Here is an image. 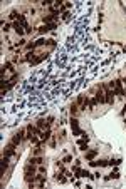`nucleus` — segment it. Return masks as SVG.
<instances>
[{
  "mask_svg": "<svg viewBox=\"0 0 126 189\" xmlns=\"http://www.w3.org/2000/svg\"><path fill=\"white\" fill-rule=\"evenodd\" d=\"M47 25H49V28H50V30H54V28L57 27V25H56V24H47Z\"/></svg>",
  "mask_w": 126,
  "mask_h": 189,
  "instance_id": "4be33fe9",
  "label": "nucleus"
},
{
  "mask_svg": "<svg viewBox=\"0 0 126 189\" xmlns=\"http://www.w3.org/2000/svg\"><path fill=\"white\" fill-rule=\"evenodd\" d=\"M114 94L119 95V97H125V90H123V85H121V80H119V79L114 80Z\"/></svg>",
  "mask_w": 126,
  "mask_h": 189,
  "instance_id": "f03ea898",
  "label": "nucleus"
},
{
  "mask_svg": "<svg viewBox=\"0 0 126 189\" xmlns=\"http://www.w3.org/2000/svg\"><path fill=\"white\" fill-rule=\"evenodd\" d=\"M72 161V156H66L64 159H62V162H71Z\"/></svg>",
  "mask_w": 126,
  "mask_h": 189,
  "instance_id": "412c9836",
  "label": "nucleus"
},
{
  "mask_svg": "<svg viewBox=\"0 0 126 189\" xmlns=\"http://www.w3.org/2000/svg\"><path fill=\"white\" fill-rule=\"evenodd\" d=\"M50 28H49V25H42V27H39V32L40 34H46V32H49Z\"/></svg>",
  "mask_w": 126,
  "mask_h": 189,
  "instance_id": "f3484780",
  "label": "nucleus"
},
{
  "mask_svg": "<svg viewBox=\"0 0 126 189\" xmlns=\"http://www.w3.org/2000/svg\"><path fill=\"white\" fill-rule=\"evenodd\" d=\"M89 164H91L93 167H97V166H99V167H104V166H108V161H104V159H99V161H91Z\"/></svg>",
  "mask_w": 126,
  "mask_h": 189,
  "instance_id": "423d86ee",
  "label": "nucleus"
},
{
  "mask_svg": "<svg viewBox=\"0 0 126 189\" xmlns=\"http://www.w3.org/2000/svg\"><path fill=\"white\" fill-rule=\"evenodd\" d=\"M14 152H15V144L10 142V144H7V147H5V151H3V157H10V156H14Z\"/></svg>",
  "mask_w": 126,
  "mask_h": 189,
  "instance_id": "7ed1b4c3",
  "label": "nucleus"
},
{
  "mask_svg": "<svg viewBox=\"0 0 126 189\" xmlns=\"http://www.w3.org/2000/svg\"><path fill=\"white\" fill-rule=\"evenodd\" d=\"M71 127H72V132L76 134V136L82 132V131L79 129V124H78V121H76V119H71Z\"/></svg>",
  "mask_w": 126,
  "mask_h": 189,
  "instance_id": "20e7f679",
  "label": "nucleus"
},
{
  "mask_svg": "<svg viewBox=\"0 0 126 189\" xmlns=\"http://www.w3.org/2000/svg\"><path fill=\"white\" fill-rule=\"evenodd\" d=\"M49 137H50V131H49V129L46 131V132H42V134H40V139H42V141H47Z\"/></svg>",
  "mask_w": 126,
  "mask_h": 189,
  "instance_id": "4468645a",
  "label": "nucleus"
},
{
  "mask_svg": "<svg viewBox=\"0 0 126 189\" xmlns=\"http://www.w3.org/2000/svg\"><path fill=\"white\" fill-rule=\"evenodd\" d=\"M39 172H40V174H44V172H46V167H44V166H40V167H39Z\"/></svg>",
  "mask_w": 126,
  "mask_h": 189,
  "instance_id": "5701e85b",
  "label": "nucleus"
},
{
  "mask_svg": "<svg viewBox=\"0 0 126 189\" xmlns=\"http://www.w3.org/2000/svg\"><path fill=\"white\" fill-rule=\"evenodd\" d=\"M125 97H126V90H125Z\"/></svg>",
  "mask_w": 126,
  "mask_h": 189,
  "instance_id": "393cba45",
  "label": "nucleus"
},
{
  "mask_svg": "<svg viewBox=\"0 0 126 189\" xmlns=\"http://www.w3.org/2000/svg\"><path fill=\"white\" fill-rule=\"evenodd\" d=\"M118 177H119V174H118V171H114V172H111V174L108 176L106 179H118Z\"/></svg>",
  "mask_w": 126,
  "mask_h": 189,
  "instance_id": "dca6fc26",
  "label": "nucleus"
},
{
  "mask_svg": "<svg viewBox=\"0 0 126 189\" xmlns=\"http://www.w3.org/2000/svg\"><path fill=\"white\" fill-rule=\"evenodd\" d=\"M56 19H57V17H54V15H47V17H44V22H46V25H47V24H54Z\"/></svg>",
  "mask_w": 126,
  "mask_h": 189,
  "instance_id": "ddd939ff",
  "label": "nucleus"
},
{
  "mask_svg": "<svg viewBox=\"0 0 126 189\" xmlns=\"http://www.w3.org/2000/svg\"><path fill=\"white\" fill-rule=\"evenodd\" d=\"M9 28H10V25H9V24H3V30H5V32H7Z\"/></svg>",
  "mask_w": 126,
  "mask_h": 189,
  "instance_id": "b1692460",
  "label": "nucleus"
},
{
  "mask_svg": "<svg viewBox=\"0 0 126 189\" xmlns=\"http://www.w3.org/2000/svg\"><path fill=\"white\" fill-rule=\"evenodd\" d=\"M103 89H104V95H106V102L108 104H113L114 102V90H109V87L108 85H103Z\"/></svg>",
  "mask_w": 126,
  "mask_h": 189,
  "instance_id": "f257e3e1",
  "label": "nucleus"
},
{
  "mask_svg": "<svg viewBox=\"0 0 126 189\" xmlns=\"http://www.w3.org/2000/svg\"><path fill=\"white\" fill-rule=\"evenodd\" d=\"M56 181H59V182H66V177H62V174H56Z\"/></svg>",
  "mask_w": 126,
  "mask_h": 189,
  "instance_id": "a211bd4d",
  "label": "nucleus"
},
{
  "mask_svg": "<svg viewBox=\"0 0 126 189\" xmlns=\"http://www.w3.org/2000/svg\"><path fill=\"white\" fill-rule=\"evenodd\" d=\"M76 174H78V177H93V176L89 174V171H86V169H79Z\"/></svg>",
  "mask_w": 126,
  "mask_h": 189,
  "instance_id": "0eeeda50",
  "label": "nucleus"
},
{
  "mask_svg": "<svg viewBox=\"0 0 126 189\" xmlns=\"http://www.w3.org/2000/svg\"><path fill=\"white\" fill-rule=\"evenodd\" d=\"M96 101L99 102V104H104V102H106V97H104V94L97 92V95H96Z\"/></svg>",
  "mask_w": 126,
  "mask_h": 189,
  "instance_id": "9b49d317",
  "label": "nucleus"
},
{
  "mask_svg": "<svg viewBox=\"0 0 126 189\" xmlns=\"http://www.w3.org/2000/svg\"><path fill=\"white\" fill-rule=\"evenodd\" d=\"M96 154H97V151H86V159L87 161H93L96 157Z\"/></svg>",
  "mask_w": 126,
  "mask_h": 189,
  "instance_id": "1a4fd4ad",
  "label": "nucleus"
},
{
  "mask_svg": "<svg viewBox=\"0 0 126 189\" xmlns=\"http://www.w3.org/2000/svg\"><path fill=\"white\" fill-rule=\"evenodd\" d=\"M49 40H44V38H39L37 42H35V47H39V45H44V44H47Z\"/></svg>",
  "mask_w": 126,
  "mask_h": 189,
  "instance_id": "aec40b11",
  "label": "nucleus"
},
{
  "mask_svg": "<svg viewBox=\"0 0 126 189\" xmlns=\"http://www.w3.org/2000/svg\"><path fill=\"white\" fill-rule=\"evenodd\" d=\"M78 146L81 147V151H87V141H84V139L78 141Z\"/></svg>",
  "mask_w": 126,
  "mask_h": 189,
  "instance_id": "9d476101",
  "label": "nucleus"
},
{
  "mask_svg": "<svg viewBox=\"0 0 126 189\" xmlns=\"http://www.w3.org/2000/svg\"><path fill=\"white\" fill-rule=\"evenodd\" d=\"M78 111H79L78 104H72V105H71V114H72V115H76V114H78Z\"/></svg>",
  "mask_w": 126,
  "mask_h": 189,
  "instance_id": "2eb2a0df",
  "label": "nucleus"
},
{
  "mask_svg": "<svg viewBox=\"0 0 126 189\" xmlns=\"http://www.w3.org/2000/svg\"><path fill=\"white\" fill-rule=\"evenodd\" d=\"M14 28H15V32H17L19 35H24V27L20 25L19 22H15V24H14Z\"/></svg>",
  "mask_w": 126,
  "mask_h": 189,
  "instance_id": "6e6552de",
  "label": "nucleus"
},
{
  "mask_svg": "<svg viewBox=\"0 0 126 189\" xmlns=\"http://www.w3.org/2000/svg\"><path fill=\"white\" fill-rule=\"evenodd\" d=\"M49 126H50V124H49V122H46L44 119H40L39 122H37V127H40V129H44V127H46V129H49Z\"/></svg>",
  "mask_w": 126,
  "mask_h": 189,
  "instance_id": "f8f14e48",
  "label": "nucleus"
},
{
  "mask_svg": "<svg viewBox=\"0 0 126 189\" xmlns=\"http://www.w3.org/2000/svg\"><path fill=\"white\" fill-rule=\"evenodd\" d=\"M121 162V159H111V161H108V164H111V166H118Z\"/></svg>",
  "mask_w": 126,
  "mask_h": 189,
  "instance_id": "6ab92c4d",
  "label": "nucleus"
},
{
  "mask_svg": "<svg viewBox=\"0 0 126 189\" xmlns=\"http://www.w3.org/2000/svg\"><path fill=\"white\" fill-rule=\"evenodd\" d=\"M24 131H19V132L15 134V136H14V139H12V142H14V144H15V146H17V144H19L20 141H22V139H24Z\"/></svg>",
  "mask_w": 126,
  "mask_h": 189,
  "instance_id": "39448f33",
  "label": "nucleus"
}]
</instances>
